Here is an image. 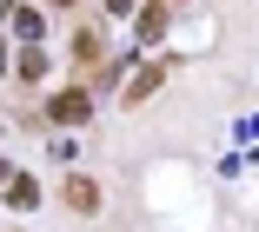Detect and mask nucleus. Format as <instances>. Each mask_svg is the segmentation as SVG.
Masks as SVG:
<instances>
[{
    "label": "nucleus",
    "instance_id": "f03ea898",
    "mask_svg": "<svg viewBox=\"0 0 259 232\" xmlns=\"http://www.w3.org/2000/svg\"><path fill=\"white\" fill-rule=\"evenodd\" d=\"M67 206H73V212H100V186H93V179H73V186H67Z\"/></svg>",
    "mask_w": 259,
    "mask_h": 232
},
{
    "label": "nucleus",
    "instance_id": "20e7f679",
    "mask_svg": "<svg viewBox=\"0 0 259 232\" xmlns=\"http://www.w3.org/2000/svg\"><path fill=\"white\" fill-rule=\"evenodd\" d=\"M54 7H73V0H54Z\"/></svg>",
    "mask_w": 259,
    "mask_h": 232
},
{
    "label": "nucleus",
    "instance_id": "f257e3e1",
    "mask_svg": "<svg viewBox=\"0 0 259 232\" xmlns=\"http://www.w3.org/2000/svg\"><path fill=\"white\" fill-rule=\"evenodd\" d=\"M54 120H67V126H73V120H87V93H80V86H67V93L54 100Z\"/></svg>",
    "mask_w": 259,
    "mask_h": 232
},
{
    "label": "nucleus",
    "instance_id": "7ed1b4c3",
    "mask_svg": "<svg viewBox=\"0 0 259 232\" xmlns=\"http://www.w3.org/2000/svg\"><path fill=\"white\" fill-rule=\"evenodd\" d=\"M0 67H7V47H0Z\"/></svg>",
    "mask_w": 259,
    "mask_h": 232
}]
</instances>
